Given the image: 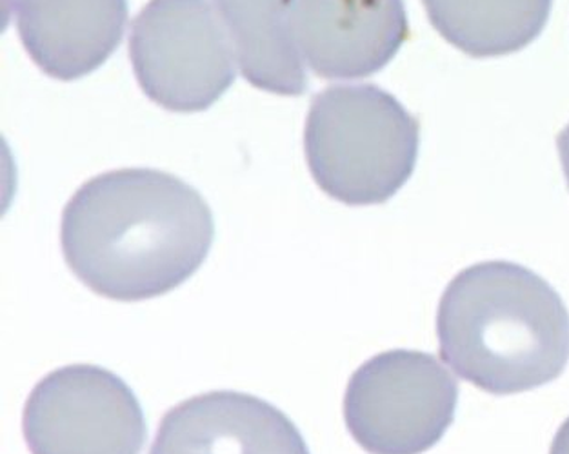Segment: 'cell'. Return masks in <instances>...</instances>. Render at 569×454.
Returning <instances> with one entry per match:
<instances>
[{
  "mask_svg": "<svg viewBox=\"0 0 569 454\" xmlns=\"http://www.w3.org/2000/svg\"><path fill=\"white\" fill-rule=\"evenodd\" d=\"M148 454H310V447L270 402L211 391L168 411Z\"/></svg>",
  "mask_w": 569,
  "mask_h": 454,
  "instance_id": "obj_8",
  "label": "cell"
},
{
  "mask_svg": "<svg viewBox=\"0 0 569 454\" xmlns=\"http://www.w3.org/2000/svg\"><path fill=\"white\" fill-rule=\"evenodd\" d=\"M16 13L20 40L40 70L77 80L116 53L128 0H16Z\"/></svg>",
  "mask_w": 569,
  "mask_h": 454,
  "instance_id": "obj_9",
  "label": "cell"
},
{
  "mask_svg": "<svg viewBox=\"0 0 569 454\" xmlns=\"http://www.w3.org/2000/svg\"><path fill=\"white\" fill-rule=\"evenodd\" d=\"M446 42L475 59L525 50L545 30L553 0H422Z\"/></svg>",
  "mask_w": 569,
  "mask_h": 454,
  "instance_id": "obj_11",
  "label": "cell"
},
{
  "mask_svg": "<svg viewBox=\"0 0 569 454\" xmlns=\"http://www.w3.org/2000/svg\"><path fill=\"white\" fill-rule=\"evenodd\" d=\"M216 220L196 188L164 171L117 170L86 182L60 224L66 262L97 295L156 299L196 275Z\"/></svg>",
  "mask_w": 569,
  "mask_h": 454,
  "instance_id": "obj_1",
  "label": "cell"
},
{
  "mask_svg": "<svg viewBox=\"0 0 569 454\" xmlns=\"http://www.w3.org/2000/svg\"><path fill=\"white\" fill-rule=\"evenodd\" d=\"M130 59L146 97L176 113L216 104L239 64L228 26L208 0H150L131 26Z\"/></svg>",
  "mask_w": 569,
  "mask_h": 454,
  "instance_id": "obj_4",
  "label": "cell"
},
{
  "mask_svg": "<svg viewBox=\"0 0 569 454\" xmlns=\"http://www.w3.org/2000/svg\"><path fill=\"white\" fill-rule=\"evenodd\" d=\"M557 148H559L560 164L565 170L566 182H568L569 188V124L557 137Z\"/></svg>",
  "mask_w": 569,
  "mask_h": 454,
  "instance_id": "obj_12",
  "label": "cell"
},
{
  "mask_svg": "<svg viewBox=\"0 0 569 454\" xmlns=\"http://www.w3.org/2000/svg\"><path fill=\"white\" fill-rule=\"evenodd\" d=\"M440 359L495 396L550 384L569 362V313L525 265L493 260L460 271L437 311Z\"/></svg>",
  "mask_w": 569,
  "mask_h": 454,
  "instance_id": "obj_2",
  "label": "cell"
},
{
  "mask_svg": "<svg viewBox=\"0 0 569 454\" xmlns=\"http://www.w3.org/2000/svg\"><path fill=\"white\" fill-rule=\"evenodd\" d=\"M419 122L373 84L326 88L311 102L305 153L320 190L346 205L385 204L413 175Z\"/></svg>",
  "mask_w": 569,
  "mask_h": 454,
  "instance_id": "obj_3",
  "label": "cell"
},
{
  "mask_svg": "<svg viewBox=\"0 0 569 454\" xmlns=\"http://www.w3.org/2000/svg\"><path fill=\"white\" fill-rule=\"evenodd\" d=\"M459 385L439 360L420 351L373 356L351 375L345 420L370 454H422L453 424Z\"/></svg>",
  "mask_w": 569,
  "mask_h": 454,
  "instance_id": "obj_5",
  "label": "cell"
},
{
  "mask_svg": "<svg viewBox=\"0 0 569 454\" xmlns=\"http://www.w3.org/2000/svg\"><path fill=\"white\" fill-rule=\"evenodd\" d=\"M550 454H569V416L555 435Z\"/></svg>",
  "mask_w": 569,
  "mask_h": 454,
  "instance_id": "obj_13",
  "label": "cell"
},
{
  "mask_svg": "<svg viewBox=\"0 0 569 454\" xmlns=\"http://www.w3.org/2000/svg\"><path fill=\"white\" fill-rule=\"evenodd\" d=\"M290 24L300 59L322 79L373 75L410 36L405 0H293Z\"/></svg>",
  "mask_w": 569,
  "mask_h": 454,
  "instance_id": "obj_7",
  "label": "cell"
},
{
  "mask_svg": "<svg viewBox=\"0 0 569 454\" xmlns=\"http://www.w3.org/2000/svg\"><path fill=\"white\" fill-rule=\"evenodd\" d=\"M31 454H140L148 424L136 393L99 365H66L40 380L22 420Z\"/></svg>",
  "mask_w": 569,
  "mask_h": 454,
  "instance_id": "obj_6",
  "label": "cell"
},
{
  "mask_svg": "<svg viewBox=\"0 0 569 454\" xmlns=\"http://www.w3.org/2000/svg\"><path fill=\"white\" fill-rule=\"evenodd\" d=\"M228 26L242 75L259 90L297 97L308 77L291 36L293 0H213Z\"/></svg>",
  "mask_w": 569,
  "mask_h": 454,
  "instance_id": "obj_10",
  "label": "cell"
}]
</instances>
